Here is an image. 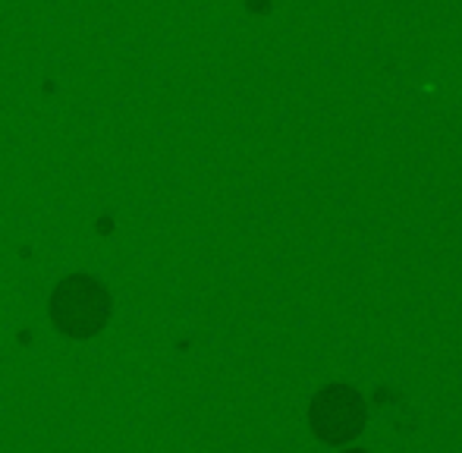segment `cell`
<instances>
[{
    "label": "cell",
    "mask_w": 462,
    "mask_h": 453,
    "mask_svg": "<svg viewBox=\"0 0 462 453\" xmlns=\"http://www.w3.org/2000/svg\"><path fill=\"white\" fill-rule=\"evenodd\" d=\"M51 319L69 337H95L110 319V296L95 277L73 274L51 293Z\"/></svg>",
    "instance_id": "cell-1"
},
{
    "label": "cell",
    "mask_w": 462,
    "mask_h": 453,
    "mask_svg": "<svg viewBox=\"0 0 462 453\" xmlns=\"http://www.w3.org/2000/svg\"><path fill=\"white\" fill-rule=\"evenodd\" d=\"M346 453H368V450H346Z\"/></svg>",
    "instance_id": "cell-3"
},
{
    "label": "cell",
    "mask_w": 462,
    "mask_h": 453,
    "mask_svg": "<svg viewBox=\"0 0 462 453\" xmlns=\"http://www.w3.org/2000/svg\"><path fill=\"white\" fill-rule=\"evenodd\" d=\"M365 422L368 406L349 384H330L324 391H318V397L311 400L309 425L318 441L324 444L343 448V444L356 441L362 435V429H365Z\"/></svg>",
    "instance_id": "cell-2"
}]
</instances>
